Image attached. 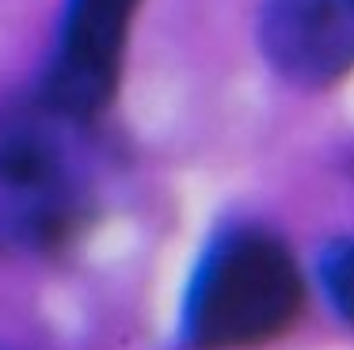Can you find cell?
Segmentation results:
<instances>
[{
  "mask_svg": "<svg viewBox=\"0 0 354 350\" xmlns=\"http://www.w3.org/2000/svg\"><path fill=\"white\" fill-rule=\"evenodd\" d=\"M80 129L42 99L0 111V255H46L88 225L95 194Z\"/></svg>",
  "mask_w": 354,
  "mask_h": 350,
  "instance_id": "obj_1",
  "label": "cell"
},
{
  "mask_svg": "<svg viewBox=\"0 0 354 350\" xmlns=\"http://www.w3.org/2000/svg\"><path fill=\"white\" fill-rule=\"evenodd\" d=\"M320 282L335 312L354 327V240H339L320 259Z\"/></svg>",
  "mask_w": 354,
  "mask_h": 350,
  "instance_id": "obj_5",
  "label": "cell"
},
{
  "mask_svg": "<svg viewBox=\"0 0 354 350\" xmlns=\"http://www.w3.org/2000/svg\"><path fill=\"white\" fill-rule=\"evenodd\" d=\"M259 46L297 88H328L354 73V0H267Z\"/></svg>",
  "mask_w": 354,
  "mask_h": 350,
  "instance_id": "obj_4",
  "label": "cell"
},
{
  "mask_svg": "<svg viewBox=\"0 0 354 350\" xmlns=\"http://www.w3.org/2000/svg\"><path fill=\"white\" fill-rule=\"evenodd\" d=\"M138 0H69L42 80V103L92 126L122 80V57Z\"/></svg>",
  "mask_w": 354,
  "mask_h": 350,
  "instance_id": "obj_3",
  "label": "cell"
},
{
  "mask_svg": "<svg viewBox=\"0 0 354 350\" xmlns=\"http://www.w3.org/2000/svg\"><path fill=\"white\" fill-rule=\"evenodd\" d=\"M305 308L293 251L263 228H232L202 255L187 289L183 331L198 350H252L274 342Z\"/></svg>",
  "mask_w": 354,
  "mask_h": 350,
  "instance_id": "obj_2",
  "label": "cell"
}]
</instances>
